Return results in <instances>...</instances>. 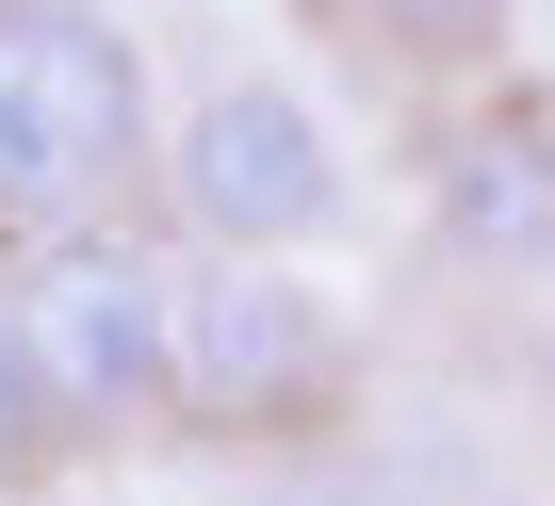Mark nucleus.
<instances>
[{
	"label": "nucleus",
	"instance_id": "f257e3e1",
	"mask_svg": "<svg viewBox=\"0 0 555 506\" xmlns=\"http://www.w3.org/2000/svg\"><path fill=\"white\" fill-rule=\"evenodd\" d=\"M147 147L131 34L82 0H0V229H66Z\"/></svg>",
	"mask_w": 555,
	"mask_h": 506
},
{
	"label": "nucleus",
	"instance_id": "f03ea898",
	"mask_svg": "<svg viewBox=\"0 0 555 506\" xmlns=\"http://www.w3.org/2000/svg\"><path fill=\"white\" fill-rule=\"evenodd\" d=\"M17 327H34V360H50V392H66L82 425L180 392V295L131 262V245H50L34 295H17Z\"/></svg>",
	"mask_w": 555,
	"mask_h": 506
},
{
	"label": "nucleus",
	"instance_id": "7ed1b4c3",
	"mask_svg": "<svg viewBox=\"0 0 555 506\" xmlns=\"http://www.w3.org/2000/svg\"><path fill=\"white\" fill-rule=\"evenodd\" d=\"M180 212H196L212 245H295V229H327V212H344V164H327L311 99L212 82V99L180 115Z\"/></svg>",
	"mask_w": 555,
	"mask_h": 506
},
{
	"label": "nucleus",
	"instance_id": "20e7f679",
	"mask_svg": "<svg viewBox=\"0 0 555 506\" xmlns=\"http://www.w3.org/2000/svg\"><path fill=\"white\" fill-rule=\"evenodd\" d=\"M327 376H344L327 311H311L295 278H261V245H229V278L180 295V392H196L212 425H295Z\"/></svg>",
	"mask_w": 555,
	"mask_h": 506
},
{
	"label": "nucleus",
	"instance_id": "39448f33",
	"mask_svg": "<svg viewBox=\"0 0 555 506\" xmlns=\"http://www.w3.org/2000/svg\"><path fill=\"white\" fill-rule=\"evenodd\" d=\"M441 229L474 262H555V99H506L441 164Z\"/></svg>",
	"mask_w": 555,
	"mask_h": 506
},
{
	"label": "nucleus",
	"instance_id": "423d86ee",
	"mask_svg": "<svg viewBox=\"0 0 555 506\" xmlns=\"http://www.w3.org/2000/svg\"><path fill=\"white\" fill-rule=\"evenodd\" d=\"M66 425H82V408L50 392V360H34V327H17V311H0V473H34V457H50Z\"/></svg>",
	"mask_w": 555,
	"mask_h": 506
},
{
	"label": "nucleus",
	"instance_id": "0eeeda50",
	"mask_svg": "<svg viewBox=\"0 0 555 506\" xmlns=\"http://www.w3.org/2000/svg\"><path fill=\"white\" fill-rule=\"evenodd\" d=\"M344 17H376L392 50H441V66H474V50H506V0H344Z\"/></svg>",
	"mask_w": 555,
	"mask_h": 506
}]
</instances>
